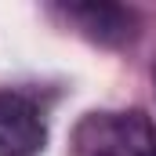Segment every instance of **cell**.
<instances>
[{
    "label": "cell",
    "mask_w": 156,
    "mask_h": 156,
    "mask_svg": "<svg viewBox=\"0 0 156 156\" xmlns=\"http://www.w3.org/2000/svg\"><path fill=\"white\" fill-rule=\"evenodd\" d=\"M153 156H156V153H153Z\"/></svg>",
    "instance_id": "obj_2"
},
{
    "label": "cell",
    "mask_w": 156,
    "mask_h": 156,
    "mask_svg": "<svg viewBox=\"0 0 156 156\" xmlns=\"http://www.w3.org/2000/svg\"><path fill=\"white\" fill-rule=\"evenodd\" d=\"M47 142L40 109L15 91H0V156H37Z\"/></svg>",
    "instance_id": "obj_1"
}]
</instances>
